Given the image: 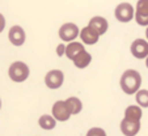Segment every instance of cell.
Returning <instances> with one entry per match:
<instances>
[{
  "mask_svg": "<svg viewBox=\"0 0 148 136\" xmlns=\"http://www.w3.org/2000/svg\"><path fill=\"white\" fill-rule=\"evenodd\" d=\"M72 62H73V64H75L76 68H79V70H84V68H87V67L90 64V62H92V55H90L87 50H84L83 53L79 54Z\"/></svg>",
  "mask_w": 148,
  "mask_h": 136,
  "instance_id": "9a60e30c",
  "label": "cell"
},
{
  "mask_svg": "<svg viewBox=\"0 0 148 136\" xmlns=\"http://www.w3.org/2000/svg\"><path fill=\"white\" fill-rule=\"evenodd\" d=\"M88 26L92 28L93 30L101 37L108 31V29H109V22H108V20L102 16H95L89 20Z\"/></svg>",
  "mask_w": 148,
  "mask_h": 136,
  "instance_id": "8fae6325",
  "label": "cell"
},
{
  "mask_svg": "<svg viewBox=\"0 0 148 136\" xmlns=\"http://www.w3.org/2000/svg\"><path fill=\"white\" fill-rule=\"evenodd\" d=\"M145 37H147V42H148V28L145 29Z\"/></svg>",
  "mask_w": 148,
  "mask_h": 136,
  "instance_id": "7402d4cb",
  "label": "cell"
},
{
  "mask_svg": "<svg viewBox=\"0 0 148 136\" xmlns=\"http://www.w3.org/2000/svg\"><path fill=\"white\" fill-rule=\"evenodd\" d=\"M119 85L126 94H135L142 86V75L136 70H126L119 79Z\"/></svg>",
  "mask_w": 148,
  "mask_h": 136,
  "instance_id": "6da1fadb",
  "label": "cell"
},
{
  "mask_svg": "<svg viewBox=\"0 0 148 136\" xmlns=\"http://www.w3.org/2000/svg\"><path fill=\"white\" fill-rule=\"evenodd\" d=\"M64 103H66V107H67L68 113L71 115H77L83 110V102L77 97H68L64 101Z\"/></svg>",
  "mask_w": 148,
  "mask_h": 136,
  "instance_id": "5bb4252c",
  "label": "cell"
},
{
  "mask_svg": "<svg viewBox=\"0 0 148 136\" xmlns=\"http://www.w3.org/2000/svg\"><path fill=\"white\" fill-rule=\"evenodd\" d=\"M0 110H1V100H0Z\"/></svg>",
  "mask_w": 148,
  "mask_h": 136,
  "instance_id": "cb8c5ba5",
  "label": "cell"
},
{
  "mask_svg": "<svg viewBox=\"0 0 148 136\" xmlns=\"http://www.w3.org/2000/svg\"><path fill=\"white\" fill-rule=\"evenodd\" d=\"M38 126L42 128V130L46 131H51L56 127V120L54 119L53 115L50 114H43L39 117L38 119Z\"/></svg>",
  "mask_w": 148,
  "mask_h": 136,
  "instance_id": "2e32d148",
  "label": "cell"
},
{
  "mask_svg": "<svg viewBox=\"0 0 148 136\" xmlns=\"http://www.w3.org/2000/svg\"><path fill=\"white\" fill-rule=\"evenodd\" d=\"M143 117V110L138 105H130L125 110V118L132 120H140Z\"/></svg>",
  "mask_w": 148,
  "mask_h": 136,
  "instance_id": "e0dca14e",
  "label": "cell"
},
{
  "mask_svg": "<svg viewBox=\"0 0 148 136\" xmlns=\"http://www.w3.org/2000/svg\"><path fill=\"white\" fill-rule=\"evenodd\" d=\"M85 136H108L106 132H105V130L101 127H92L88 130L87 135Z\"/></svg>",
  "mask_w": 148,
  "mask_h": 136,
  "instance_id": "d6986e66",
  "label": "cell"
},
{
  "mask_svg": "<svg viewBox=\"0 0 148 136\" xmlns=\"http://www.w3.org/2000/svg\"><path fill=\"white\" fill-rule=\"evenodd\" d=\"M51 115L54 117V119L56 122H67L71 118V114L68 113L67 107H66V103L63 100L55 101L51 107Z\"/></svg>",
  "mask_w": 148,
  "mask_h": 136,
  "instance_id": "52a82bcc",
  "label": "cell"
},
{
  "mask_svg": "<svg viewBox=\"0 0 148 136\" xmlns=\"http://www.w3.org/2000/svg\"><path fill=\"white\" fill-rule=\"evenodd\" d=\"M121 132L125 136H136L140 131V120H132V119H127L123 118L121 120Z\"/></svg>",
  "mask_w": 148,
  "mask_h": 136,
  "instance_id": "9c48e42d",
  "label": "cell"
},
{
  "mask_svg": "<svg viewBox=\"0 0 148 136\" xmlns=\"http://www.w3.org/2000/svg\"><path fill=\"white\" fill-rule=\"evenodd\" d=\"M79 33H80V29L76 24L73 22H66L59 28V38L63 42H73L76 38L79 37Z\"/></svg>",
  "mask_w": 148,
  "mask_h": 136,
  "instance_id": "3957f363",
  "label": "cell"
},
{
  "mask_svg": "<svg viewBox=\"0 0 148 136\" xmlns=\"http://www.w3.org/2000/svg\"><path fill=\"white\" fill-rule=\"evenodd\" d=\"M79 38L81 39V43L83 44L85 43V44H88V46H92V44H96L98 42L100 36H98L92 28H89V26L87 25L85 28H83L80 30V33H79Z\"/></svg>",
  "mask_w": 148,
  "mask_h": 136,
  "instance_id": "7c38bea8",
  "label": "cell"
},
{
  "mask_svg": "<svg viewBox=\"0 0 148 136\" xmlns=\"http://www.w3.org/2000/svg\"><path fill=\"white\" fill-rule=\"evenodd\" d=\"M134 13H135V8L131 5L130 3H119L117 7H115L114 11V16L115 18L119 22H130L132 18H134Z\"/></svg>",
  "mask_w": 148,
  "mask_h": 136,
  "instance_id": "277c9868",
  "label": "cell"
},
{
  "mask_svg": "<svg viewBox=\"0 0 148 136\" xmlns=\"http://www.w3.org/2000/svg\"><path fill=\"white\" fill-rule=\"evenodd\" d=\"M64 83V73L60 70H51L45 76V85L49 89L56 90Z\"/></svg>",
  "mask_w": 148,
  "mask_h": 136,
  "instance_id": "5b68a950",
  "label": "cell"
},
{
  "mask_svg": "<svg viewBox=\"0 0 148 136\" xmlns=\"http://www.w3.org/2000/svg\"><path fill=\"white\" fill-rule=\"evenodd\" d=\"M84 50H85V47H84V44L81 43V42L73 41V42H70V43L66 46V54L64 55L67 56L70 60H73V59H75L80 53H83Z\"/></svg>",
  "mask_w": 148,
  "mask_h": 136,
  "instance_id": "4fadbf2b",
  "label": "cell"
},
{
  "mask_svg": "<svg viewBox=\"0 0 148 136\" xmlns=\"http://www.w3.org/2000/svg\"><path fill=\"white\" fill-rule=\"evenodd\" d=\"M145 67H147V68H148V56H147V58H145Z\"/></svg>",
  "mask_w": 148,
  "mask_h": 136,
  "instance_id": "603a6c76",
  "label": "cell"
},
{
  "mask_svg": "<svg viewBox=\"0 0 148 136\" xmlns=\"http://www.w3.org/2000/svg\"><path fill=\"white\" fill-rule=\"evenodd\" d=\"M135 101L139 107H148V90L147 89H139L135 93Z\"/></svg>",
  "mask_w": 148,
  "mask_h": 136,
  "instance_id": "ac0fdd59",
  "label": "cell"
},
{
  "mask_svg": "<svg viewBox=\"0 0 148 136\" xmlns=\"http://www.w3.org/2000/svg\"><path fill=\"white\" fill-rule=\"evenodd\" d=\"M132 56L136 59H145L148 56V42L143 38H138L130 46Z\"/></svg>",
  "mask_w": 148,
  "mask_h": 136,
  "instance_id": "ba28073f",
  "label": "cell"
},
{
  "mask_svg": "<svg viewBox=\"0 0 148 136\" xmlns=\"http://www.w3.org/2000/svg\"><path fill=\"white\" fill-rule=\"evenodd\" d=\"M134 18L138 25L148 26V0H138Z\"/></svg>",
  "mask_w": 148,
  "mask_h": 136,
  "instance_id": "8992f818",
  "label": "cell"
},
{
  "mask_svg": "<svg viewBox=\"0 0 148 136\" xmlns=\"http://www.w3.org/2000/svg\"><path fill=\"white\" fill-rule=\"evenodd\" d=\"M64 54H66V44L59 43L58 46H56V55H58L59 58H62V56H64Z\"/></svg>",
  "mask_w": 148,
  "mask_h": 136,
  "instance_id": "ffe728a7",
  "label": "cell"
},
{
  "mask_svg": "<svg viewBox=\"0 0 148 136\" xmlns=\"http://www.w3.org/2000/svg\"><path fill=\"white\" fill-rule=\"evenodd\" d=\"M8 39L13 46H23L26 41V33L20 25H13L8 31Z\"/></svg>",
  "mask_w": 148,
  "mask_h": 136,
  "instance_id": "30bf717a",
  "label": "cell"
},
{
  "mask_svg": "<svg viewBox=\"0 0 148 136\" xmlns=\"http://www.w3.org/2000/svg\"><path fill=\"white\" fill-rule=\"evenodd\" d=\"M29 75H30V70L28 64L24 62H13L8 68V76L13 83H24L28 80Z\"/></svg>",
  "mask_w": 148,
  "mask_h": 136,
  "instance_id": "7a4b0ae2",
  "label": "cell"
},
{
  "mask_svg": "<svg viewBox=\"0 0 148 136\" xmlns=\"http://www.w3.org/2000/svg\"><path fill=\"white\" fill-rule=\"evenodd\" d=\"M5 24H7V21H5V17L3 16V14L0 13V33L5 29Z\"/></svg>",
  "mask_w": 148,
  "mask_h": 136,
  "instance_id": "44dd1931",
  "label": "cell"
}]
</instances>
